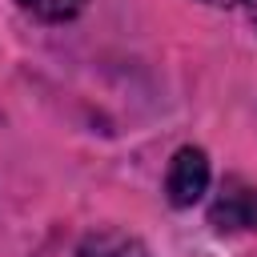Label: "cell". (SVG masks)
<instances>
[{"mask_svg": "<svg viewBox=\"0 0 257 257\" xmlns=\"http://www.w3.org/2000/svg\"><path fill=\"white\" fill-rule=\"evenodd\" d=\"M209 189V157L201 149H177V157L169 161V177H165V193L177 209H189L193 201H201V193Z\"/></svg>", "mask_w": 257, "mask_h": 257, "instance_id": "obj_1", "label": "cell"}, {"mask_svg": "<svg viewBox=\"0 0 257 257\" xmlns=\"http://www.w3.org/2000/svg\"><path fill=\"white\" fill-rule=\"evenodd\" d=\"M209 221H213V229H221V233L257 229V189L245 185V181H237V177H229V181L221 185L213 209H209Z\"/></svg>", "mask_w": 257, "mask_h": 257, "instance_id": "obj_2", "label": "cell"}, {"mask_svg": "<svg viewBox=\"0 0 257 257\" xmlns=\"http://www.w3.org/2000/svg\"><path fill=\"white\" fill-rule=\"evenodd\" d=\"M76 257H149V249L128 237V233H112V229H100V233H88L76 249Z\"/></svg>", "mask_w": 257, "mask_h": 257, "instance_id": "obj_3", "label": "cell"}, {"mask_svg": "<svg viewBox=\"0 0 257 257\" xmlns=\"http://www.w3.org/2000/svg\"><path fill=\"white\" fill-rule=\"evenodd\" d=\"M24 12H32L36 20H52V24H60V20H72L80 8H84V0H16Z\"/></svg>", "mask_w": 257, "mask_h": 257, "instance_id": "obj_4", "label": "cell"}, {"mask_svg": "<svg viewBox=\"0 0 257 257\" xmlns=\"http://www.w3.org/2000/svg\"><path fill=\"white\" fill-rule=\"evenodd\" d=\"M205 4H217V8H229V4H245V0H205Z\"/></svg>", "mask_w": 257, "mask_h": 257, "instance_id": "obj_5", "label": "cell"}, {"mask_svg": "<svg viewBox=\"0 0 257 257\" xmlns=\"http://www.w3.org/2000/svg\"><path fill=\"white\" fill-rule=\"evenodd\" d=\"M249 4H253V20H257V0H249Z\"/></svg>", "mask_w": 257, "mask_h": 257, "instance_id": "obj_6", "label": "cell"}]
</instances>
